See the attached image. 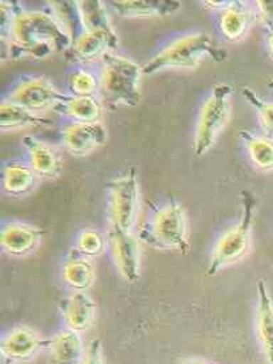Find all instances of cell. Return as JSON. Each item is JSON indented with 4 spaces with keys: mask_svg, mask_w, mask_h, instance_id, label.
<instances>
[{
    "mask_svg": "<svg viewBox=\"0 0 273 364\" xmlns=\"http://www.w3.org/2000/svg\"><path fill=\"white\" fill-rule=\"evenodd\" d=\"M1 58L44 62L65 54L73 39L48 10L24 9L19 0H0Z\"/></svg>",
    "mask_w": 273,
    "mask_h": 364,
    "instance_id": "1",
    "label": "cell"
},
{
    "mask_svg": "<svg viewBox=\"0 0 273 364\" xmlns=\"http://www.w3.org/2000/svg\"><path fill=\"white\" fill-rule=\"evenodd\" d=\"M216 63L228 59L227 51L204 31L184 33L164 44L156 54L143 65L144 75H154L167 70H195L204 59Z\"/></svg>",
    "mask_w": 273,
    "mask_h": 364,
    "instance_id": "2",
    "label": "cell"
},
{
    "mask_svg": "<svg viewBox=\"0 0 273 364\" xmlns=\"http://www.w3.org/2000/svg\"><path fill=\"white\" fill-rule=\"evenodd\" d=\"M99 97L109 109L136 107L141 100L143 67L116 51L108 53L99 65Z\"/></svg>",
    "mask_w": 273,
    "mask_h": 364,
    "instance_id": "3",
    "label": "cell"
},
{
    "mask_svg": "<svg viewBox=\"0 0 273 364\" xmlns=\"http://www.w3.org/2000/svg\"><path fill=\"white\" fill-rule=\"evenodd\" d=\"M232 94L231 85L216 83L204 99L193 134V152L196 156L207 155L227 127L232 114Z\"/></svg>",
    "mask_w": 273,
    "mask_h": 364,
    "instance_id": "4",
    "label": "cell"
},
{
    "mask_svg": "<svg viewBox=\"0 0 273 364\" xmlns=\"http://www.w3.org/2000/svg\"><path fill=\"white\" fill-rule=\"evenodd\" d=\"M242 220L227 234L221 236L219 242L216 243L207 269L208 275H216L221 268L236 263L237 260L245 257L250 250L256 199L248 191H242Z\"/></svg>",
    "mask_w": 273,
    "mask_h": 364,
    "instance_id": "5",
    "label": "cell"
},
{
    "mask_svg": "<svg viewBox=\"0 0 273 364\" xmlns=\"http://www.w3.org/2000/svg\"><path fill=\"white\" fill-rule=\"evenodd\" d=\"M146 237L154 246L188 254L191 245L187 232V215L181 204L171 199L158 210L148 225Z\"/></svg>",
    "mask_w": 273,
    "mask_h": 364,
    "instance_id": "6",
    "label": "cell"
},
{
    "mask_svg": "<svg viewBox=\"0 0 273 364\" xmlns=\"http://www.w3.org/2000/svg\"><path fill=\"white\" fill-rule=\"evenodd\" d=\"M140 205V187L135 167L108 183L109 227L131 232Z\"/></svg>",
    "mask_w": 273,
    "mask_h": 364,
    "instance_id": "7",
    "label": "cell"
},
{
    "mask_svg": "<svg viewBox=\"0 0 273 364\" xmlns=\"http://www.w3.org/2000/svg\"><path fill=\"white\" fill-rule=\"evenodd\" d=\"M65 97L67 92L60 91L48 77L24 75L11 86L3 99L35 114L44 115L48 111H53Z\"/></svg>",
    "mask_w": 273,
    "mask_h": 364,
    "instance_id": "8",
    "label": "cell"
},
{
    "mask_svg": "<svg viewBox=\"0 0 273 364\" xmlns=\"http://www.w3.org/2000/svg\"><path fill=\"white\" fill-rule=\"evenodd\" d=\"M119 48V36L114 30L108 28H87L76 38L70 50L65 53L68 60L75 65H100L105 55Z\"/></svg>",
    "mask_w": 273,
    "mask_h": 364,
    "instance_id": "9",
    "label": "cell"
},
{
    "mask_svg": "<svg viewBox=\"0 0 273 364\" xmlns=\"http://www.w3.org/2000/svg\"><path fill=\"white\" fill-rule=\"evenodd\" d=\"M108 141V131L102 122L71 123L59 131V143L70 155L83 158L103 147Z\"/></svg>",
    "mask_w": 273,
    "mask_h": 364,
    "instance_id": "10",
    "label": "cell"
},
{
    "mask_svg": "<svg viewBox=\"0 0 273 364\" xmlns=\"http://www.w3.org/2000/svg\"><path fill=\"white\" fill-rule=\"evenodd\" d=\"M26 161L39 179H56L63 171V156L51 143L27 135L21 138Z\"/></svg>",
    "mask_w": 273,
    "mask_h": 364,
    "instance_id": "11",
    "label": "cell"
},
{
    "mask_svg": "<svg viewBox=\"0 0 273 364\" xmlns=\"http://www.w3.org/2000/svg\"><path fill=\"white\" fill-rule=\"evenodd\" d=\"M181 0H111L109 10L123 19H161L180 11Z\"/></svg>",
    "mask_w": 273,
    "mask_h": 364,
    "instance_id": "12",
    "label": "cell"
},
{
    "mask_svg": "<svg viewBox=\"0 0 273 364\" xmlns=\"http://www.w3.org/2000/svg\"><path fill=\"white\" fill-rule=\"evenodd\" d=\"M109 242L120 274L127 282L136 283L140 277V254L136 237L131 232L109 227Z\"/></svg>",
    "mask_w": 273,
    "mask_h": 364,
    "instance_id": "13",
    "label": "cell"
},
{
    "mask_svg": "<svg viewBox=\"0 0 273 364\" xmlns=\"http://www.w3.org/2000/svg\"><path fill=\"white\" fill-rule=\"evenodd\" d=\"M48 342L27 326H18L1 339L0 351L3 359L9 362H26L32 359Z\"/></svg>",
    "mask_w": 273,
    "mask_h": 364,
    "instance_id": "14",
    "label": "cell"
},
{
    "mask_svg": "<svg viewBox=\"0 0 273 364\" xmlns=\"http://www.w3.org/2000/svg\"><path fill=\"white\" fill-rule=\"evenodd\" d=\"M44 231L39 227L24 223H9L4 225L0 235L1 248L14 257L31 254L41 245Z\"/></svg>",
    "mask_w": 273,
    "mask_h": 364,
    "instance_id": "15",
    "label": "cell"
},
{
    "mask_svg": "<svg viewBox=\"0 0 273 364\" xmlns=\"http://www.w3.org/2000/svg\"><path fill=\"white\" fill-rule=\"evenodd\" d=\"M256 22L257 16L255 10L250 9L248 4H242L219 12L216 27L223 39L230 43H237L248 36Z\"/></svg>",
    "mask_w": 273,
    "mask_h": 364,
    "instance_id": "16",
    "label": "cell"
},
{
    "mask_svg": "<svg viewBox=\"0 0 273 364\" xmlns=\"http://www.w3.org/2000/svg\"><path fill=\"white\" fill-rule=\"evenodd\" d=\"M53 120L44 115L35 114L27 108L1 100L0 105V129L1 132H14L21 129H47Z\"/></svg>",
    "mask_w": 273,
    "mask_h": 364,
    "instance_id": "17",
    "label": "cell"
},
{
    "mask_svg": "<svg viewBox=\"0 0 273 364\" xmlns=\"http://www.w3.org/2000/svg\"><path fill=\"white\" fill-rule=\"evenodd\" d=\"M103 103L100 97L68 95L53 111L71 123H95L103 115Z\"/></svg>",
    "mask_w": 273,
    "mask_h": 364,
    "instance_id": "18",
    "label": "cell"
},
{
    "mask_svg": "<svg viewBox=\"0 0 273 364\" xmlns=\"http://www.w3.org/2000/svg\"><path fill=\"white\" fill-rule=\"evenodd\" d=\"M39 176L26 161H6L1 167V187L10 196H24L36 187Z\"/></svg>",
    "mask_w": 273,
    "mask_h": 364,
    "instance_id": "19",
    "label": "cell"
},
{
    "mask_svg": "<svg viewBox=\"0 0 273 364\" xmlns=\"http://www.w3.org/2000/svg\"><path fill=\"white\" fill-rule=\"evenodd\" d=\"M47 10L74 42L87 30L80 0H44Z\"/></svg>",
    "mask_w": 273,
    "mask_h": 364,
    "instance_id": "20",
    "label": "cell"
},
{
    "mask_svg": "<svg viewBox=\"0 0 273 364\" xmlns=\"http://www.w3.org/2000/svg\"><path fill=\"white\" fill-rule=\"evenodd\" d=\"M95 310L94 299L85 291H75L64 303V321L73 331H85L94 321Z\"/></svg>",
    "mask_w": 273,
    "mask_h": 364,
    "instance_id": "21",
    "label": "cell"
},
{
    "mask_svg": "<svg viewBox=\"0 0 273 364\" xmlns=\"http://www.w3.org/2000/svg\"><path fill=\"white\" fill-rule=\"evenodd\" d=\"M51 362L53 364H82L83 356V342L79 332L70 328L56 333L50 341Z\"/></svg>",
    "mask_w": 273,
    "mask_h": 364,
    "instance_id": "22",
    "label": "cell"
},
{
    "mask_svg": "<svg viewBox=\"0 0 273 364\" xmlns=\"http://www.w3.org/2000/svg\"><path fill=\"white\" fill-rule=\"evenodd\" d=\"M237 135L253 166L262 171H273L272 138L264 134H255L250 129H240Z\"/></svg>",
    "mask_w": 273,
    "mask_h": 364,
    "instance_id": "23",
    "label": "cell"
},
{
    "mask_svg": "<svg viewBox=\"0 0 273 364\" xmlns=\"http://www.w3.org/2000/svg\"><path fill=\"white\" fill-rule=\"evenodd\" d=\"M63 279L74 291H85L94 283V264L79 250H73L64 264Z\"/></svg>",
    "mask_w": 273,
    "mask_h": 364,
    "instance_id": "24",
    "label": "cell"
},
{
    "mask_svg": "<svg viewBox=\"0 0 273 364\" xmlns=\"http://www.w3.org/2000/svg\"><path fill=\"white\" fill-rule=\"evenodd\" d=\"M259 311H257V333L263 346L268 363L273 364V303L263 280L257 283Z\"/></svg>",
    "mask_w": 273,
    "mask_h": 364,
    "instance_id": "25",
    "label": "cell"
},
{
    "mask_svg": "<svg viewBox=\"0 0 273 364\" xmlns=\"http://www.w3.org/2000/svg\"><path fill=\"white\" fill-rule=\"evenodd\" d=\"M99 73L87 65H75L65 77V92L75 97H99Z\"/></svg>",
    "mask_w": 273,
    "mask_h": 364,
    "instance_id": "26",
    "label": "cell"
},
{
    "mask_svg": "<svg viewBox=\"0 0 273 364\" xmlns=\"http://www.w3.org/2000/svg\"><path fill=\"white\" fill-rule=\"evenodd\" d=\"M242 97L244 100L255 109L259 124L262 127L264 135L273 139V103L267 102L263 97H259L257 92L251 87L245 86L242 88Z\"/></svg>",
    "mask_w": 273,
    "mask_h": 364,
    "instance_id": "27",
    "label": "cell"
},
{
    "mask_svg": "<svg viewBox=\"0 0 273 364\" xmlns=\"http://www.w3.org/2000/svg\"><path fill=\"white\" fill-rule=\"evenodd\" d=\"M80 4L87 28L114 30L109 11L103 0H80Z\"/></svg>",
    "mask_w": 273,
    "mask_h": 364,
    "instance_id": "28",
    "label": "cell"
},
{
    "mask_svg": "<svg viewBox=\"0 0 273 364\" xmlns=\"http://www.w3.org/2000/svg\"><path fill=\"white\" fill-rule=\"evenodd\" d=\"M105 237L94 228H85L77 239V250L85 257H97L105 250Z\"/></svg>",
    "mask_w": 273,
    "mask_h": 364,
    "instance_id": "29",
    "label": "cell"
},
{
    "mask_svg": "<svg viewBox=\"0 0 273 364\" xmlns=\"http://www.w3.org/2000/svg\"><path fill=\"white\" fill-rule=\"evenodd\" d=\"M257 22L262 23L267 33L273 31V0H252Z\"/></svg>",
    "mask_w": 273,
    "mask_h": 364,
    "instance_id": "30",
    "label": "cell"
},
{
    "mask_svg": "<svg viewBox=\"0 0 273 364\" xmlns=\"http://www.w3.org/2000/svg\"><path fill=\"white\" fill-rule=\"evenodd\" d=\"M201 4L210 11L221 12L236 7L248 4V0H200Z\"/></svg>",
    "mask_w": 273,
    "mask_h": 364,
    "instance_id": "31",
    "label": "cell"
},
{
    "mask_svg": "<svg viewBox=\"0 0 273 364\" xmlns=\"http://www.w3.org/2000/svg\"><path fill=\"white\" fill-rule=\"evenodd\" d=\"M82 364H105L102 356V342L99 339H95L90 344V350Z\"/></svg>",
    "mask_w": 273,
    "mask_h": 364,
    "instance_id": "32",
    "label": "cell"
},
{
    "mask_svg": "<svg viewBox=\"0 0 273 364\" xmlns=\"http://www.w3.org/2000/svg\"><path fill=\"white\" fill-rule=\"evenodd\" d=\"M265 43H267V51L273 59V31L267 33V42Z\"/></svg>",
    "mask_w": 273,
    "mask_h": 364,
    "instance_id": "33",
    "label": "cell"
},
{
    "mask_svg": "<svg viewBox=\"0 0 273 364\" xmlns=\"http://www.w3.org/2000/svg\"><path fill=\"white\" fill-rule=\"evenodd\" d=\"M268 87H269V88H273V79H271V80L268 82Z\"/></svg>",
    "mask_w": 273,
    "mask_h": 364,
    "instance_id": "34",
    "label": "cell"
},
{
    "mask_svg": "<svg viewBox=\"0 0 273 364\" xmlns=\"http://www.w3.org/2000/svg\"><path fill=\"white\" fill-rule=\"evenodd\" d=\"M187 364H204V363H199V362H189V363Z\"/></svg>",
    "mask_w": 273,
    "mask_h": 364,
    "instance_id": "35",
    "label": "cell"
}]
</instances>
